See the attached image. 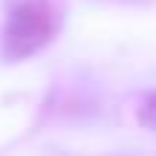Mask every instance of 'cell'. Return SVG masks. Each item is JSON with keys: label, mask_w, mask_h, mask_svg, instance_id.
I'll return each mask as SVG.
<instances>
[{"label": "cell", "mask_w": 156, "mask_h": 156, "mask_svg": "<svg viewBox=\"0 0 156 156\" xmlns=\"http://www.w3.org/2000/svg\"><path fill=\"white\" fill-rule=\"evenodd\" d=\"M61 26V12L52 6V0H26L12 15L9 44L17 55H32L35 49L46 46L55 38Z\"/></svg>", "instance_id": "1"}, {"label": "cell", "mask_w": 156, "mask_h": 156, "mask_svg": "<svg viewBox=\"0 0 156 156\" xmlns=\"http://www.w3.org/2000/svg\"><path fill=\"white\" fill-rule=\"evenodd\" d=\"M139 122L156 133V93L145 98V104H142V110H139Z\"/></svg>", "instance_id": "2"}]
</instances>
